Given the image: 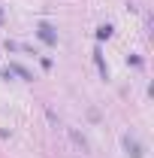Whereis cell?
<instances>
[{"mask_svg": "<svg viewBox=\"0 0 154 158\" xmlns=\"http://www.w3.org/2000/svg\"><path fill=\"white\" fill-rule=\"evenodd\" d=\"M39 37L45 40V43H55V34H52V27H48V24H42V27H39Z\"/></svg>", "mask_w": 154, "mask_h": 158, "instance_id": "6da1fadb", "label": "cell"}, {"mask_svg": "<svg viewBox=\"0 0 154 158\" xmlns=\"http://www.w3.org/2000/svg\"><path fill=\"white\" fill-rule=\"evenodd\" d=\"M109 34H112V27H109V24H103V27H100V34H97V37H100V40H106V37H109Z\"/></svg>", "mask_w": 154, "mask_h": 158, "instance_id": "7a4b0ae2", "label": "cell"}]
</instances>
